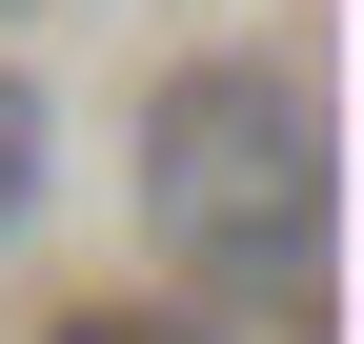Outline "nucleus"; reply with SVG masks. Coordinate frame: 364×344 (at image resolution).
<instances>
[{"label": "nucleus", "instance_id": "obj_1", "mask_svg": "<svg viewBox=\"0 0 364 344\" xmlns=\"http://www.w3.org/2000/svg\"><path fill=\"white\" fill-rule=\"evenodd\" d=\"M142 223H162V264L203 284V324L243 304V324H324V81L304 61H182L162 81V122H142Z\"/></svg>", "mask_w": 364, "mask_h": 344}, {"label": "nucleus", "instance_id": "obj_2", "mask_svg": "<svg viewBox=\"0 0 364 344\" xmlns=\"http://www.w3.org/2000/svg\"><path fill=\"white\" fill-rule=\"evenodd\" d=\"M41 183H61V122H41V81H0V243L41 223Z\"/></svg>", "mask_w": 364, "mask_h": 344}, {"label": "nucleus", "instance_id": "obj_3", "mask_svg": "<svg viewBox=\"0 0 364 344\" xmlns=\"http://www.w3.org/2000/svg\"><path fill=\"white\" fill-rule=\"evenodd\" d=\"M41 344H223V324H203V304H61Z\"/></svg>", "mask_w": 364, "mask_h": 344}]
</instances>
